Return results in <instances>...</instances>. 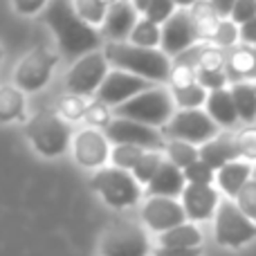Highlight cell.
<instances>
[{
	"label": "cell",
	"instance_id": "cell-18",
	"mask_svg": "<svg viewBox=\"0 0 256 256\" xmlns=\"http://www.w3.org/2000/svg\"><path fill=\"white\" fill-rule=\"evenodd\" d=\"M186 186V178L184 171L180 166L166 160L164 155V162L160 164V168L155 171V176L150 178V182L146 184V196H166V198H178L182 196Z\"/></svg>",
	"mask_w": 256,
	"mask_h": 256
},
{
	"label": "cell",
	"instance_id": "cell-46",
	"mask_svg": "<svg viewBox=\"0 0 256 256\" xmlns=\"http://www.w3.org/2000/svg\"><path fill=\"white\" fill-rule=\"evenodd\" d=\"M240 40L245 45H256V18L240 25Z\"/></svg>",
	"mask_w": 256,
	"mask_h": 256
},
{
	"label": "cell",
	"instance_id": "cell-38",
	"mask_svg": "<svg viewBox=\"0 0 256 256\" xmlns=\"http://www.w3.org/2000/svg\"><path fill=\"white\" fill-rule=\"evenodd\" d=\"M196 74H198V68L196 66H189V63H182V61H173L171 74H168V84H171V88L191 86V84H196Z\"/></svg>",
	"mask_w": 256,
	"mask_h": 256
},
{
	"label": "cell",
	"instance_id": "cell-36",
	"mask_svg": "<svg viewBox=\"0 0 256 256\" xmlns=\"http://www.w3.org/2000/svg\"><path fill=\"white\" fill-rule=\"evenodd\" d=\"M238 38H240V27L236 25L232 18H222L216 34H214V38H212V43L218 45V48H234V43Z\"/></svg>",
	"mask_w": 256,
	"mask_h": 256
},
{
	"label": "cell",
	"instance_id": "cell-15",
	"mask_svg": "<svg viewBox=\"0 0 256 256\" xmlns=\"http://www.w3.org/2000/svg\"><path fill=\"white\" fill-rule=\"evenodd\" d=\"M162 30V40H160V50H162L166 56H180L182 52L196 45L198 34H196L194 20H191L189 9L178 7L168 20H164L160 25Z\"/></svg>",
	"mask_w": 256,
	"mask_h": 256
},
{
	"label": "cell",
	"instance_id": "cell-4",
	"mask_svg": "<svg viewBox=\"0 0 256 256\" xmlns=\"http://www.w3.org/2000/svg\"><path fill=\"white\" fill-rule=\"evenodd\" d=\"M176 110L178 106L171 94V88L158 84H153L150 88L142 90L140 94H135L128 102L112 108V112L117 117H128V120L142 122V124H148L155 128H162Z\"/></svg>",
	"mask_w": 256,
	"mask_h": 256
},
{
	"label": "cell",
	"instance_id": "cell-49",
	"mask_svg": "<svg viewBox=\"0 0 256 256\" xmlns=\"http://www.w3.org/2000/svg\"><path fill=\"white\" fill-rule=\"evenodd\" d=\"M130 2L135 4V9H137L140 14H144V9L148 7V0H130Z\"/></svg>",
	"mask_w": 256,
	"mask_h": 256
},
{
	"label": "cell",
	"instance_id": "cell-23",
	"mask_svg": "<svg viewBox=\"0 0 256 256\" xmlns=\"http://www.w3.org/2000/svg\"><path fill=\"white\" fill-rule=\"evenodd\" d=\"M158 243L160 248H180V250H196L202 243V234L196 227V222L186 220L182 225L173 227L168 232L158 234Z\"/></svg>",
	"mask_w": 256,
	"mask_h": 256
},
{
	"label": "cell",
	"instance_id": "cell-26",
	"mask_svg": "<svg viewBox=\"0 0 256 256\" xmlns=\"http://www.w3.org/2000/svg\"><path fill=\"white\" fill-rule=\"evenodd\" d=\"M232 97H234L236 110L243 122H256V84L252 81H236L230 86Z\"/></svg>",
	"mask_w": 256,
	"mask_h": 256
},
{
	"label": "cell",
	"instance_id": "cell-19",
	"mask_svg": "<svg viewBox=\"0 0 256 256\" xmlns=\"http://www.w3.org/2000/svg\"><path fill=\"white\" fill-rule=\"evenodd\" d=\"M200 148V160L207 162L214 171L222 168L225 164L240 160L238 144H236V132H218L216 137H212L209 142H204Z\"/></svg>",
	"mask_w": 256,
	"mask_h": 256
},
{
	"label": "cell",
	"instance_id": "cell-22",
	"mask_svg": "<svg viewBox=\"0 0 256 256\" xmlns=\"http://www.w3.org/2000/svg\"><path fill=\"white\" fill-rule=\"evenodd\" d=\"M227 76L236 81H248L256 76V48L250 45H238L232 48V52L227 54V68H225Z\"/></svg>",
	"mask_w": 256,
	"mask_h": 256
},
{
	"label": "cell",
	"instance_id": "cell-34",
	"mask_svg": "<svg viewBox=\"0 0 256 256\" xmlns=\"http://www.w3.org/2000/svg\"><path fill=\"white\" fill-rule=\"evenodd\" d=\"M74 2V9L86 22H90L92 27H102L104 18H106L108 4L104 0H72Z\"/></svg>",
	"mask_w": 256,
	"mask_h": 256
},
{
	"label": "cell",
	"instance_id": "cell-1",
	"mask_svg": "<svg viewBox=\"0 0 256 256\" xmlns=\"http://www.w3.org/2000/svg\"><path fill=\"white\" fill-rule=\"evenodd\" d=\"M40 18L54 34L58 50L68 56L79 58L92 50H99L104 40L102 32L76 14L72 0H50L48 7L40 12Z\"/></svg>",
	"mask_w": 256,
	"mask_h": 256
},
{
	"label": "cell",
	"instance_id": "cell-32",
	"mask_svg": "<svg viewBox=\"0 0 256 256\" xmlns=\"http://www.w3.org/2000/svg\"><path fill=\"white\" fill-rule=\"evenodd\" d=\"M162 162H164V150H144V155H142L140 162L132 166L130 173L135 176V180L140 182V184L146 186Z\"/></svg>",
	"mask_w": 256,
	"mask_h": 256
},
{
	"label": "cell",
	"instance_id": "cell-52",
	"mask_svg": "<svg viewBox=\"0 0 256 256\" xmlns=\"http://www.w3.org/2000/svg\"><path fill=\"white\" fill-rule=\"evenodd\" d=\"M254 178H256V166H254Z\"/></svg>",
	"mask_w": 256,
	"mask_h": 256
},
{
	"label": "cell",
	"instance_id": "cell-50",
	"mask_svg": "<svg viewBox=\"0 0 256 256\" xmlns=\"http://www.w3.org/2000/svg\"><path fill=\"white\" fill-rule=\"evenodd\" d=\"M2 56H4V48H2V43H0V61H2Z\"/></svg>",
	"mask_w": 256,
	"mask_h": 256
},
{
	"label": "cell",
	"instance_id": "cell-39",
	"mask_svg": "<svg viewBox=\"0 0 256 256\" xmlns=\"http://www.w3.org/2000/svg\"><path fill=\"white\" fill-rule=\"evenodd\" d=\"M234 202L238 204V209L250 218V220L256 222V178H252V180L238 191Z\"/></svg>",
	"mask_w": 256,
	"mask_h": 256
},
{
	"label": "cell",
	"instance_id": "cell-3",
	"mask_svg": "<svg viewBox=\"0 0 256 256\" xmlns=\"http://www.w3.org/2000/svg\"><path fill=\"white\" fill-rule=\"evenodd\" d=\"M25 135L30 144L45 158L63 155L72 146L70 122L63 120L52 108H40L25 122Z\"/></svg>",
	"mask_w": 256,
	"mask_h": 256
},
{
	"label": "cell",
	"instance_id": "cell-5",
	"mask_svg": "<svg viewBox=\"0 0 256 256\" xmlns=\"http://www.w3.org/2000/svg\"><path fill=\"white\" fill-rule=\"evenodd\" d=\"M90 184L108 207L115 209L132 207L142 198V184L135 180V176L126 168L112 166V164L97 168L90 178Z\"/></svg>",
	"mask_w": 256,
	"mask_h": 256
},
{
	"label": "cell",
	"instance_id": "cell-44",
	"mask_svg": "<svg viewBox=\"0 0 256 256\" xmlns=\"http://www.w3.org/2000/svg\"><path fill=\"white\" fill-rule=\"evenodd\" d=\"M50 0H12V7L22 16H32V14H40L48 7Z\"/></svg>",
	"mask_w": 256,
	"mask_h": 256
},
{
	"label": "cell",
	"instance_id": "cell-27",
	"mask_svg": "<svg viewBox=\"0 0 256 256\" xmlns=\"http://www.w3.org/2000/svg\"><path fill=\"white\" fill-rule=\"evenodd\" d=\"M191 50H194L196 68H204V70H225L227 68V54L218 45L196 43Z\"/></svg>",
	"mask_w": 256,
	"mask_h": 256
},
{
	"label": "cell",
	"instance_id": "cell-13",
	"mask_svg": "<svg viewBox=\"0 0 256 256\" xmlns=\"http://www.w3.org/2000/svg\"><path fill=\"white\" fill-rule=\"evenodd\" d=\"M140 218L148 230L158 232V234L189 220L180 200L166 198V196H146L140 204Z\"/></svg>",
	"mask_w": 256,
	"mask_h": 256
},
{
	"label": "cell",
	"instance_id": "cell-14",
	"mask_svg": "<svg viewBox=\"0 0 256 256\" xmlns=\"http://www.w3.org/2000/svg\"><path fill=\"white\" fill-rule=\"evenodd\" d=\"M150 86L153 84H150L148 79H144V76L132 74V72H128V70H120V68H110L106 79H104V84L99 86L94 99H99V102L115 108V106H120V104L128 102L130 97H135V94H140L142 90L150 88Z\"/></svg>",
	"mask_w": 256,
	"mask_h": 256
},
{
	"label": "cell",
	"instance_id": "cell-42",
	"mask_svg": "<svg viewBox=\"0 0 256 256\" xmlns=\"http://www.w3.org/2000/svg\"><path fill=\"white\" fill-rule=\"evenodd\" d=\"M196 81L202 86L204 90H220V88H227V76L225 70H204V68H198V74H196Z\"/></svg>",
	"mask_w": 256,
	"mask_h": 256
},
{
	"label": "cell",
	"instance_id": "cell-11",
	"mask_svg": "<svg viewBox=\"0 0 256 256\" xmlns=\"http://www.w3.org/2000/svg\"><path fill=\"white\" fill-rule=\"evenodd\" d=\"M104 132L112 144H132L142 146L146 150H164V144H166V137L162 135L160 128L128 120V117L115 115L110 120V124L104 128Z\"/></svg>",
	"mask_w": 256,
	"mask_h": 256
},
{
	"label": "cell",
	"instance_id": "cell-6",
	"mask_svg": "<svg viewBox=\"0 0 256 256\" xmlns=\"http://www.w3.org/2000/svg\"><path fill=\"white\" fill-rule=\"evenodd\" d=\"M160 130L166 140H184L189 144L202 146L218 135V124L204 108H178Z\"/></svg>",
	"mask_w": 256,
	"mask_h": 256
},
{
	"label": "cell",
	"instance_id": "cell-2",
	"mask_svg": "<svg viewBox=\"0 0 256 256\" xmlns=\"http://www.w3.org/2000/svg\"><path fill=\"white\" fill-rule=\"evenodd\" d=\"M104 54L112 68L128 70L155 84L168 81L171 74V56H166L160 48H142L130 40H106Z\"/></svg>",
	"mask_w": 256,
	"mask_h": 256
},
{
	"label": "cell",
	"instance_id": "cell-41",
	"mask_svg": "<svg viewBox=\"0 0 256 256\" xmlns=\"http://www.w3.org/2000/svg\"><path fill=\"white\" fill-rule=\"evenodd\" d=\"M176 2L173 0H148V7L144 9V14L142 16H146L148 20L158 22V25H162L164 20H168V18L176 14Z\"/></svg>",
	"mask_w": 256,
	"mask_h": 256
},
{
	"label": "cell",
	"instance_id": "cell-12",
	"mask_svg": "<svg viewBox=\"0 0 256 256\" xmlns=\"http://www.w3.org/2000/svg\"><path fill=\"white\" fill-rule=\"evenodd\" d=\"M72 158L79 166L86 168H102L110 160V140L102 128L94 126H84L74 132L72 137Z\"/></svg>",
	"mask_w": 256,
	"mask_h": 256
},
{
	"label": "cell",
	"instance_id": "cell-53",
	"mask_svg": "<svg viewBox=\"0 0 256 256\" xmlns=\"http://www.w3.org/2000/svg\"><path fill=\"white\" fill-rule=\"evenodd\" d=\"M254 48H256V45H254Z\"/></svg>",
	"mask_w": 256,
	"mask_h": 256
},
{
	"label": "cell",
	"instance_id": "cell-48",
	"mask_svg": "<svg viewBox=\"0 0 256 256\" xmlns=\"http://www.w3.org/2000/svg\"><path fill=\"white\" fill-rule=\"evenodd\" d=\"M173 2H176V7H182V9H191L194 7L196 2H198V0H173Z\"/></svg>",
	"mask_w": 256,
	"mask_h": 256
},
{
	"label": "cell",
	"instance_id": "cell-9",
	"mask_svg": "<svg viewBox=\"0 0 256 256\" xmlns=\"http://www.w3.org/2000/svg\"><path fill=\"white\" fill-rule=\"evenodd\" d=\"M58 63V54L50 48H34L18 58L12 72V84L18 86L22 92H36L50 81L54 68Z\"/></svg>",
	"mask_w": 256,
	"mask_h": 256
},
{
	"label": "cell",
	"instance_id": "cell-25",
	"mask_svg": "<svg viewBox=\"0 0 256 256\" xmlns=\"http://www.w3.org/2000/svg\"><path fill=\"white\" fill-rule=\"evenodd\" d=\"M189 14H191V20H194L198 40H212L218 25H220V20H222L216 14V9L212 7V2H209V0H198V2L189 9Z\"/></svg>",
	"mask_w": 256,
	"mask_h": 256
},
{
	"label": "cell",
	"instance_id": "cell-35",
	"mask_svg": "<svg viewBox=\"0 0 256 256\" xmlns=\"http://www.w3.org/2000/svg\"><path fill=\"white\" fill-rule=\"evenodd\" d=\"M115 117V112L110 110V106L104 102H99V99H94V102L88 104V110H86V122H88V126H94V128H106L110 124V120Z\"/></svg>",
	"mask_w": 256,
	"mask_h": 256
},
{
	"label": "cell",
	"instance_id": "cell-21",
	"mask_svg": "<svg viewBox=\"0 0 256 256\" xmlns=\"http://www.w3.org/2000/svg\"><path fill=\"white\" fill-rule=\"evenodd\" d=\"M204 110L212 115V120L216 122L218 126H234L236 122L240 120L230 88L212 90L207 97V104H204Z\"/></svg>",
	"mask_w": 256,
	"mask_h": 256
},
{
	"label": "cell",
	"instance_id": "cell-51",
	"mask_svg": "<svg viewBox=\"0 0 256 256\" xmlns=\"http://www.w3.org/2000/svg\"><path fill=\"white\" fill-rule=\"evenodd\" d=\"M104 2H106V4H112V2H117V0H104Z\"/></svg>",
	"mask_w": 256,
	"mask_h": 256
},
{
	"label": "cell",
	"instance_id": "cell-40",
	"mask_svg": "<svg viewBox=\"0 0 256 256\" xmlns=\"http://www.w3.org/2000/svg\"><path fill=\"white\" fill-rule=\"evenodd\" d=\"M236 144H238L240 160L256 162V126H245L236 132Z\"/></svg>",
	"mask_w": 256,
	"mask_h": 256
},
{
	"label": "cell",
	"instance_id": "cell-47",
	"mask_svg": "<svg viewBox=\"0 0 256 256\" xmlns=\"http://www.w3.org/2000/svg\"><path fill=\"white\" fill-rule=\"evenodd\" d=\"M209 2H212V7L216 9V14L220 18H230L232 12H234L236 0H209Z\"/></svg>",
	"mask_w": 256,
	"mask_h": 256
},
{
	"label": "cell",
	"instance_id": "cell-31",
	"mask_svg": "<svg viewBox=\"0 0 256 256\" xmlns=\"http://www.w3.org/2000/svg\"><path fill=\"white\" fill-rule=\"evenodd\" d=\"M171 94L176 99L178 108H202L207 104L209 90H204L202 86L196 81L191 86H182V88H171Z\"/></svg>",
	"mask_w": 256,
	"mask_h": 256
},
{
	"label": "cell",
	"instance_id": "cell-7",
	"mask_svg": "<svg viewBox=\"0 0 256 256\" xmlns=\"http://www.w3.org/2000/svg\"><path fill=\"white\" fill-rule=\"evenodd\" d=\"M214 238L222 248H243L256 238V222L250 220L232 198H222L214 216Z\"/></svg>",
	"mask_w": 256,
	"mask_h": 256
},
{
	"label": "cell",
	"instance_id": "cell-45",
	"mask_svg": "<svg viewBox=\"0 0 256 256\" xmlns=\"http://www.w3.org/2000/svg\"><path fill=\"white\" fill-rule=\"evenodd\" d=\"M153 256H200V248L196 250H180V248H158Z\"/></svg>",
	"mask_w": 256,
	"mask_h": 256
},
{
	"label": "cell",
	"instance_id": "cell-37",
	"mask_svg": "<svg viewBox=\"0 0 256 256\" xmlns=\"http://www.w3.org/2000/svg\"><path fill=\"white\" fill-rule=\"evenodd\" d=\"M184 178L189 184H214L216 180V171L202 160H196L194 164L184 168Z\"/></svg>",
	"mask_w": 256,
	"mask_h": 256
},
{
	"label": "cell",
	"instance_id": "cell-8",
	"mask_svg": "<svg viewBox=\"0 0 256 256\" xmlns=\"http://www.w3.org/2000/svg\"><path fill=\"white\" fill-rule=\"evenodd\" d=\"M148 236L135 220H115L104 230L99 240L102 256H148Z\"/></svg>",
	"mask_w": 256,
	"mask_h": 256
},
{
	"label": "cell",
	"instance_id": "cell-24",
	"mask_svg": "<svg viewBox=\"0 0 256 256\" xmlns=\"http://www.w3.org/2000/svg\"><path fill=\"white\" fill-rule=\"evenodd\" d=\"M25 92L14 84H0V122H14L22 120L27 122L30 117L25 115Z\"/></svg>",
	"mask_w": 256,
	"mask_h": 256
},
{
	"label": "cell",
	"instance_id": "cell-29",
	"mask_svg": "<svg viewBox=\"0 0 256 256\" xmlns=\"http://www.w3.org/2000/svg\"><path fill=\"white\" fill-rule=\"evenodd\" d=\"M128 40L142 48H160V40H162V30H160L158 22L148 20L146 16H140L132 27V32L128 34Z\"/></svg>",
	"mask_w": 256,
	"mask_h": 256
},
{
	"label": "cell",
	"instance_id": "cell-10",
	"mask_svg": "<svg viewBox=\"0 0 256 256\" xmlns=\"http://www.w3.org/2000/svg\"><path fill=\"white\" fill-rule=\"evenodd\" d=\"M104 50H92V52L84 54V56L74 58L66 72V88L68 92L81 94V97H92L97 94L99 86L104 84L108 70H110Z\"/></svg>",
	"mask_w": 256,
	"mask_h": 256
},
{
	"label": "cell",
	"instance_id": "cell-17",
	"mask_svg": "<svg viewBox=\"0 0 256 256\" xmlns=\"http://www.w3.org/2000/svg\"><path fill=\"white\" fill-rule=\"evenodd\" d=\"M140 16L142 14L137 12L130 0H117V2L108 4L102 25V36H106L108 40H128V34L132 32Z\"/></svg>",
	"mask_w": 256,
	"mask_h": 256
},
{
	"label": "cell",
	"instance_id": "cell-33",
	"mask_svg": "<svg viewBox=\"0 0 256 256\" xmlns=\"http://www.w3.org/2000/svg\"><path fill=\"white\" fill-rule=\"evenodd\" d=\"M146 148L142 146H132V144H112L110 146V164L112 166L126 168V171H132L140 158L144 155Z\"/></svg>",
	"mask_w": 256,
	"mask_h": 256
},
{
	"label": "cell",
	"instance_id": "cell-20",
	"mask_svg": "<svg viewBox=\"0 0 256 256\" xmlns=\"http://www.w3.org/2000/svg\"><path fill=\"white\" fill-rule=\"evenodd\" d=\"M254 166L248 160H234V162L225 164L222 168L216 171V182L220 186L222 194H227V198L234 200L238 196V191L252 180Z\"/></svg>",
	"mask_w": 256,
	"mask_h": 256
},
{
	"label": "cell",
	"instance_id": "cell-43",
	"mask_svg": "<svg viewBox=\"0 0 256 256\" xmlns=\"http://www.w3.org/2000/svg\"><path fill=\"white\" fill-rule=\"evenodd\" d=\"M230 18L238 27L245 25L248 20H252V18H256V0H236L234 12H232Z\"/></svg>",
	"mask_w": 256,
	"mask_h": 256
},
{
	"label": "cell",
	"instance_id": "cell-16",
	"mask_svg": "<svg viewBox=\"0 0 256 256\" xmlns=\"http://www.w3.org/2000/svg\"><path fill=\"white\" fill-rule=\"evenodd\" d=\"M180 202L191 222L209 220L212 216H216V209L220 204V194L214 184H189L186 182L184 191L180 196Z\"/></svg>",
	"mask_w": 256,
	"mask_h": 256
},
{
	"label": "cell",
	"instance_id": "cell-30",
	"mask_svg": "<svg viewBox=\"0 0 256 256\" xmlns=\"http://www.w3.org/2000/svg\"><path fill=\"white\" fill-rule=\"evenodd\" d=\"M88 97H81V94H74V92H66L56 99V108L54 110L68 122H76V120H84L86 117V110H88V104L86 102Z\"/></svg>",
	"mask_w": 256,
	"mask_h": 256
},
{
	"label": "cell",
	"instance_id": "cell-28",
	"mask_svg": "<svg viewBox=\"0 0 256 256\" xmlns=\"http://www.w3.org/2000/svg\"><path fill=\"white\" fill-rule=\"evenodd\" d=\"M164 155H166V160H171L176 166H180L182 171H184L189 164L200 160V148L184 140H166V144H164Z\"/></svg>",
	"mask_w": 256,
	"mask_h": 256
}]
</instances>
